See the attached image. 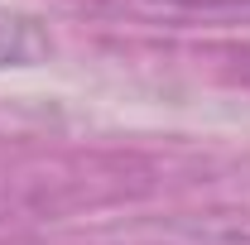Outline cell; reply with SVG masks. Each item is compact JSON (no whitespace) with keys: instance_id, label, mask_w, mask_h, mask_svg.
<instances>
[{"instance_id":"6da1fadb","label":"cell","mask_w":250,"mask_h":245,"mask_svg":"<svg viewBox=\"0 0 250 245\" xmlns=\"http://www.w3.org/2000/svg\"><path fill=\"white\" fill-rule=\"evenodd\" d=\"M48 34L39 20L20 15V10H5L0 5V72L5 67H34V62L48 58Z\"/></svg>"},{"instance_id":"7a4b0ae2","label":"cell","mask_w":250,"mask_h":245,"mask_svg":"<svg viewBox=\"0 0 250 245\" xmlns=\"http://www.w3.org/2000/svg\"><path fill=\"white\" fill-rule=\"evenodd\" d=\"M159 5H183V10H226V5H250V0H159Z\"/></svg>"},{"instance_id":"3957f363","label":"cell","mask_w":250,"mask_h":245,"mask_svg":"<svg viewBox=\"0 0 250 245\" xmlns=\"http://www.w3.org/2000/svg\"><path fill=\"white\" fill-rule=\"evenodd\" d=\"M246 77H250V53H246Z\"/></svg>"}]
</instances>
